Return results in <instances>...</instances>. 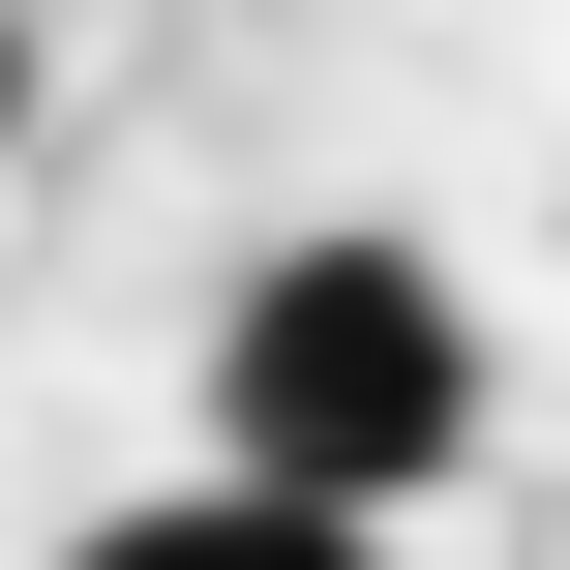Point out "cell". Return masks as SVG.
Instances as JSON below:
<instances>
[{
    "label": "cell",
    "mask_w": 570,
    "mask_h": 570,
    "mask_svg": "<svg viewBox=\"0 0 570 570\" xmlns=\"http://www.w3.org/2000/svg\"><path fill=\"white\" fill-rule=\"evenodd\" d=\"M210 451H240V481H331V511H421V481L481 451V301H451L391 210L271 240V271L210 301Z\"/></svg>",
    "instance_id": "6da1fadb"
},
{
    "label": "cell",
    "mask_w": 570,
    "mask_h": 570,
    "mask_svg": "<svg viewBox=\"0 0 570 570\" xmlns=\"http://www.w3.org/2000/svg\"><path fill=\"white\" fill-rule=\"evenodd\" d=\"M60 570H391V511H331V481H240V451H210V481H150V511H90Z\"/></svg>",
    "instance_id": "7a4b0ae2"
},
{
    "label": "cell",
    "mask_w": 570,
    "mask_h": 570,
    "mask_svg": "<svg viewBox=\"0 0 570 570\" xmlns=\"http://www.w3.org/2000/svg\"><path fill=\"white\" fill-rule=\"evenodd\" d=\"M30 90H60V30H30V0H0V150H30Z\"/></svg>",
    "instance_id": "3957f363"
}]
</instances>
